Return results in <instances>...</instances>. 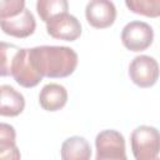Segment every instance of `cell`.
Here are the masks:
<instances>
[{
    "instance_id": "cell-2",
    "label": "cell",
    "mask_w": 160,
    "mask_h": 160,
    "mask_svg": "<svg viewBox=\"0 0 160 160\" xmlns=\"http://www.w3.org/2000/svg\"><path fill=\"white\" fill-rule=\"evenodd\" d=\"M1 76L11 75L22 88H35L41 80V74L36 70L29 49L1 42Z\"/></svg>"
},
{
    "instance_id": "cell-7",
    "label": "cell",
    "mask_w": 160,
    "mask_h": 160,
    "mask_svg": "<svg viewBox=\"0 0 160 160\" xmlns=\"http://www.w3.org/2000/svg\"><path fill=\"white\" fill-rule=\"evenodd\" d=\"M46 24V32L58 40L64 41H75L80 38L82 28L80 21L69 12H62L52 19H50Z\"/></svg>"
},
{
    "instance_id": "cell-10",
    "label": "cell",
    "mask_w": 160,
    "mask_h": 160,
    "mask_svg": "<svg viewBox=\"0 0 160 160\" xmlns=\"http://www.w3.org/2000/svg\"><path fill=\"white\" fill-rule=\"evenodd\" d=\"M68 91L66 89L56 82H50L42 86L39 92V104L40 106L50 112L59 111L66 105Z\"/></svg>"
},
{
    "instance_id": "cell-1",
    "label": "cell",
    "mask_w": 160,
    "mask_h": 160,
    "mask_svg": "<svg viewBox=\"0 0 160 160\" xmlns=\"http://www.w3.org/2000/svg\"><path fill=\"white\" fill-rule=\"evenodd\" d=\"M30 56L42 78L60 79L70 76L78 66V54L68 46L41 45L30 48Z\"/></svg>"
},
{
    "instance_id": "cell-12",
    "label": "cell",
    "mask_w": 160,
    "mask_h": 160,
    "mask_svg": "<svg viewBox=\"0 0 160 160\" xmlns=\"http://www.w3.org/2000/svg\"><path fill=\"white\" fill-rule=\"evenodd\" d=\"M62 160H89L91 158V146L82 136L68 138L60 149Z\"/></svg>"
},
{
    "instance_id": "cell-16",
    "label": "cell",
    "mask_w": 160,
    "mask_h": 160,
    "mask_svg": "<svg viewBox=\"0 0 160 160\" xmlns=\"http://www.w3.org/2000/svg\"><path fill=\"white\" fill-rule=\"evenodd\" d=\"M25 9V0H0V20L19 15Z\"/></svg>"
},
{
    "instance_id": "cell-13",
    "label": "cell",
    "mask_w": 160,
    "mask_h": 160,
    "mask_svg": "<svg viewBox=\"0 0 160 160\" xmlns=\"http://www.w3.org/2000/svg\"><path fill=\"white\" fill-rule=\"evenodd\" d=\"M16 132L14 126L1 122L0 124V158L4 160H19L21 158L16 146Z\"/></svg>"
},
{
    "instance_id": "cell-15",
    "label": "cell",
    "mask_w": 160,
    "mask_h": 160,
    "mask_svg": "<svg viewBox=\"0 0 160 160\" xmlns=\"http://www.w3.org/2000/svg\"><path fill=\"white\" fill-rule=\"evenodd\" d=\"M126 8L138 15L160 18V0H125Z\"/></svg>"
},
{
    "instance_id": "cell-9",
    "label": "cell",
    "mask_w": 160,
    "mask_h": 160,
    "mask_svg": "<svg viewBox=\"0 0 160 160\" xmlns=\"http://www.w3.org/2000/svg\"><path fill=\"white\" fill-rule=\"evenodd\" d=\"M0 26L4 34L18 39H25L34 34L36 21L29 9H24L19 15L0 20Z\"/></svg>"
},
{
    "instance_id": "cell-8",
    "label": "cell",
    "mask_w": 160,
    "mask_h": 160,
    "mask_svg": "<svg viewBox=\"0 0 160 160\" xmlns=\"http://www.w3.org/2000/svg\"><path fill=\"white\" fill-rule=\"evenodd\" d=\"M85 18L92 28L106 29L116 20V8L111 0H90L85 8Z\"/></svg>"
},
{
    "instance_id": "cell-5",
    "label": "cell",
    "mask_w": 160,
    "mask_h": 160,
    "mask_svg": "<svg viewBox=\"0 0 160 160\" xmlns=\"http://www.w3.org/2000/svg\"><path fill=\"white\" fill-rule=\"evenodd\" d=\"M160 75L158 61L149 55L135 56L129 65L130 80L139 88L146 89L156 84Z\"/></svg>"
},
{
    "instance_id": "cell-11",
    "label": "cell",
    "mask_w": 160,
    "mask_h": 160,
    "mask_svg": "<svg viewBox=\"0 0 160 160\" xmlns=\"http://www.w3.org/2000/svg\"><path fill=\"white\" fill-rule=\"evenodd\" d=\"M1 104H0V115L1 116H18L25 109V99L21 92L15 90L10 85L0 86Z\"/></svg>"
},
{
    "instance_id": "cell-14",
    "label": "cell",
    "mask_w": 160,
    "mask_h": 160,
    "mask_svg": "<svg viewBox=\"0 0 160 160\" xmlns=\"http://www.w3.org/2000/svg\"><path fill=\"white\" fill-rule=\"evenodd\" d=\"M69 10V2L68 0H38L36 1V11L39 18L48 22L54 16L68 12Z\"/></svg>"
},
{
    "instance_id": "cell-4",
    "label": "cell",
    "mask_w": 160,
    "mask_h": 160,
    "mask_svg": "<svg viewBox=\"0 0 160 160\" xmlns=\"http://www.w3.org/2000/svg\"><path fill=\"white\" fill-rule=\"evenodd\" d=\"M96 160H125V139L114 129L100 131L95 138Z\"/></svg>"
},
{
    "instance_id": "cell-6",
    "label": "cell",
    "mask_w": 160,
    "mask_h": 160,
    "mask_svg": "<svg viewBox=\"0 0 160 160\" xmlns=\"http://www.w3.org/2000/svg\"><path fill=\"white\" fill-rule=\"evenodd\" d=\"M152 41L154 30L149 24L144 21H130L122 28L121 42L130 51H144L148 48H150Z\"/></svg>"
},
{
    "instance_id": "cell-3",
    "label": "cell",
    "mask_w": 160,
    "mask_h": 160,
    "mask_svg": "<svg viewBox=\"0 0 160 160\" xmlns=\"http://www.w3.org/2000/svg\"><path fill=\"white\" fill-rule=\"evenodd\" d=\"M130 144L136 160H155L160 154V131L150 125H140L132 130Z\"/></svg>"
}]
</instances>
